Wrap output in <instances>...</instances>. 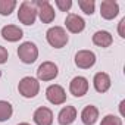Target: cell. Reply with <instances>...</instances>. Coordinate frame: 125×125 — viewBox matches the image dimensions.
<instances>
[{"label":"cell","mask_w":125,"mask_h":125,"mask_svg":"<svg viewBox=\"0 0 125 125\" xmlns=\"http://www.w3.org/2000/svg\"><path fill=\"white\" fill-rule=\"evenodd\" d=\"M99 118V109L93 104H88L81 112V121L84 125H94Z\"/></svg>","instance_id":"16"},{"label":"cell","mask_w":125,"mask_h":125,"mask_svg":"<svg viewBox=\"0 0 125 125\" xmlns=\"http://www.w3.org/2000/svg\"><path fill=\"white\" fill-rule=\"evenodd\" d=\"M100 125H122V119L119 116H115V115H106L102 119Z\"/></svg>","instance_id":"21"},{"label":"cell","mask_w":125,"mask_h":125,"mask_svg":"<svg viewBox=\"0 0 125 125\" xmlns=\"http://www.w3.org/2000/svg\"><path fill=\"white\" fill-rule=\"evenodd\" d=\"M69 91L75 97H83L88 91V80L84 77H75L69 83Z\"/></svg>","instance_id":"9"},{"label":"cell","mask_w":125,"mask_h":125,"mask_svg":"<svg viewBox=\"0 0 125 125\" xmlns=\"http://www.w3.org/2000/svg\"><path fill=\"white\" fill-rule=\"evenodd\" d=\"M54 5H56L62 12H66V10H69V9L72 8V2H71V0H56Z\"/></svg>","instance_id":"22"},{"label":"cell","mask_w":125,"mask_h":125,"mask_svg":"<svg viewBox=\"0 0 125 125\" xmlns=\"http://www.w3.org/2000/svg\"><path fill=\"white\" fill-rule=\"evenodd\" d=\"M77 119V109L74 106H65L57 115V121L60 125H71Z\"/></svg>","instance_id":"15"},{"label":"cell","mask_w":125,"mask_h":125,"mask_svg":"<svg viewBox=\"0 0 125 125\" xmlns=\"http://www.w3.org/2000/svg\"><path fill=\"white\" fill-rule=\"evenodd\" d=\"M93 84L97 93H106L110 88V77L106 72H97L93 78Z\"/></svg>","instance_id":"14"},{"label":"cell","mask_w":125,"mask_h":125,"mask_svg":"<svg viewBox=\"0 0 125 125\" xmlns=\"http://www.w3.org/2000/svg\"><path fill=\"white\" fill-rule=\"evenodd\" d=\"M57 74H59L57 65L53 63V62H49V60L43 62L37 69V78L40 81H52L57 77Z\"/></svg>","instance_id":"6"},{"label":"cell","mask_w":125,"mask_h":125,"mask_svg":"<svg viewBox=\"0 0 125 125\" xmlns=\"http://www.w3.org/2000/svg\"><path fill=\"white\" fill-rule=\"evenodd\" d=\"M118 13H119V6L115 0H103L100 3V15L103 19L110 21V19L116 18Z\"/></svg>","instance_id":"11"},{"label":"cell","mask_w":125,"mask_h":125,"mask_svg":"<svg viewBox=\"0 0 125 125\" xmlns=\"http://www.w3.org/2000/svg\"><path fill=\"white\" fill-rule=\"evenodd\" d=\"M32 119L37 125H52L53 124V112L49 107L41 106V107L35 109Z\"/></svg>","instance_id":"12"},{"label":"cell","mask_w":125,"mask_h":125,"mask_svg":"<svg viewBox=\"0 0 125 125\" xmlns=\"http://www.w3.org/2000/svg\"><path fill=\"white\" fill-rule=\"evenodd\" d=\"M46 38H47V43L54 49H62L68 43V34L62 27L49 28L47 32H46Z\"/></svg>","instance_id":"1"},{"label":"cell","mask_w":125,"mask_h":125,"mask_svg":"<svg viewBox=\"0 0 125 125\" xmlns=\"http://www.w3.org/2000/svg\"><path fill=\"white\" fill-rule=\"evenodd\" d=\"M8 59H9V53H8V50H6L3 46H0V65H2V63H6Z\"/></svg>","instance_id":"23"},{"label":"cell","mask_w":125,"mask_h":125,"mask_svg":"<svg viewBox=\"0 0 125 125\" xmlns=\"http://www.w3.org/2000/svg\"><path fill=\"white\" fill-rule=\"evenodd\" d=\"M12 113H13L12 104L6 100H0V122H5V121L10 119Z\"/></svg>","instance_id":"18"},{"label":"cell","mask_w":125,"mask_h":125,"mask_svg":"<svg viewBox=\"0 0 125 125\" xmlns=\"http://www.w3.org/2000/svg\"><path fill=\"white\" fill-rule=\"evenodd\" d=\"M18 19L21 24L24 25H32L37 19V8L34 5V2L25 0L21 3L19 10H18Z\"/></svg>","instance_id":"2"},{"label":"cell","mask_w":125,"mask_h":125,"mask_svg":"<svg viewBox=\"0 0 125 125\" xmlns=\"http://www.w3.org/2000/svg\"><path fill=\"white\" fill-rule=\"evenodd\" d=\"M65 25H66V28H68L69 32H72V34H80V32L84 31V28H85V21H84L80 15H77V13H69V15L65 18Z\"/></svg>","instance_id":"10"},{"label":"cell","mask_w":125,"mask_h":125,"mask_svg":"<svg viewBox=\"0 0 125 125\" xmlns=\"http://www.w3.org/2000/svg\"><path fill=\"white\" fill-rule=\"evenodd\" d=\"M118 32H119V37L121 38H125V18L121 19L119 27H118Z\"/></svg>","instance_id":"24"},{"label":"cell","mask_w":125,"mask_h":125,"mask_svg":"<svg viewBox=\"0 0 125 125\" xmlns=\"http://www.w3.org/2000/svg\"><path fill=\"white\" fill-rule=\"evenodd\" d=\"M18 125H31V124H28V122H21V124H18Z\"/></svg>","instance_id":"25"},{"label":"cell","mask_w":125,"mask_h":125,"mask_svg":"<svg viewBox=\"0 0 125 125\" xmlns=\"http://www.w3.org/2000/svg\"><path fill=\"white\" fill-rule=\"evenodd\" d=\"M34 5L37 8V15L43 24H52L54 21L56 12L47 0H37V2H34Z\"/></svg>","instance_id":"5"},{"label":"cell","mask_w":125,"mask_h":125,"mask_svg":"<svg viewBox=\"0 0 125 125\" xmlns=\"http://www.w3.org/2000/svg\"><path fill=\"white\" fill-rule=\"evenodd\" d=\"M15 8H16L15 0H0V15L2 16H9Z\"/></svg>","instance_id":"19"},{"label":"cell","mask_w":125,"mask_h":125,"mask_svg":"<svg viewBox=\"0 0 125 125\" xmlns=\"http://www.w3.org/2000/svg\"><path fill=\"white\" fill-rule=\"evenodd\" d=\"M46 97L52 104H63L66 102V93H65L63 87L59 84L49 85L46 90Z\"/></svg>","instance_id":"7"},{"label":"cell","mask_w":125,"mask_h":125,"mask_svg":"<svg viewBox=\"0 0 125 125\" xmlns=\"http://www.w3.org/2000/svg\"><path fill=\"white\" fill-rule=\"evenodd\" d=\"M74 62L81 69H90L96 63V54L91 50H80V52H77Z\"/></svg>","instance_id":"8"},{"label":"cell","mask_w":125,"mask_h":125,"mask_svg":"<svg viewBox=\"0 0 125 125\" xmlns=\"http://www.w3.org/2000/svg\"><path fill=\"white\" fill-rule=\"evenodd\" d=\"M18 91L22 97L32 99L40 91V83H38V80H35L32 77H24L18 84Z\"/></svg>","instance_id":"3"},{"label":"cell","mask_w":125,"mask_h":125,"mask_svg":"<svg viewBox=\"0 0 125 125\" xmlns=\"http://www.w3.org/2000/svg\"><path fill=\"white\" fill-rule=\"evenodd\" d=\"M2 37L6 41L10 43H16L24 37V31L18 27V25H5L2 28Z\"/></svg>","instance_id":"13"},{"label":"cell","mask_w":125,"mask_h":125,"mask_svg":"<svg viewBox=\"0 0 125 125\" xmlns=\"http://www.w3.org/2000/svg\"><path fill=\"white\" fill-rule=\"evenodd\" d=\"M93 43L96 44V46H99V47H109L112 43H113V38H112V35H110V32H107V31H96L94 34H93Z\"/></svg>","instance_id":"17"},{"label":"cell","mask_w":125,"mask_h":125,"mask_svg":"<svg viewBox=\"0 0 125 125\" xmlns=\"http://www.w3.org/2000/svg\"><path fill=\"white\" fill-rule=\"evenodd\" d=\"M78 6L81 8V10L85 15H93L94 8H96V2L94 0H78Z\"/></svg>","instance_id":"20"},{"label":"cell","mask_w":125,"mask_h":125,"mask_svg":"<svg viewBox=\"0 0 125 125\" xmlns=\"http://www.w3.org/2000/svg\"><path fill=\"white\" fill-rule=\"evenodd\" d=\"M18 57L21 59L22 63L31 65L38 57V49L32 41H25L18 47Z\"/></svg>","instance_id":"4"}]
</instances>
